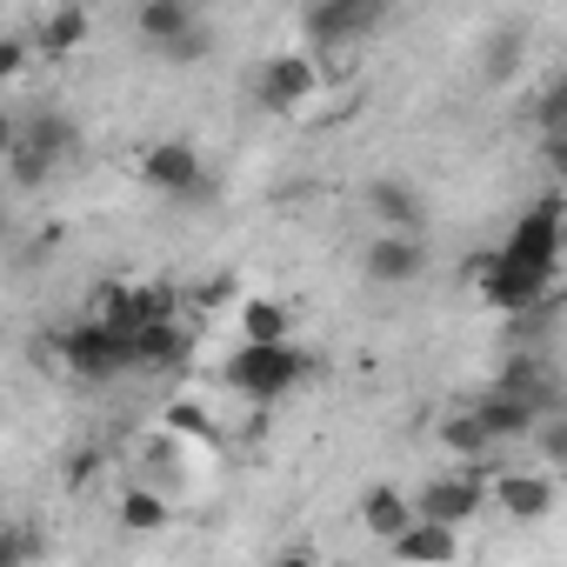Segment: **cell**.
I'll use <instances>...</instances> for the list:
<instances>
[{
    "label": "cell",
    "instance_id": "obj_2",
    "mask_svg": "<svg viewBox=\"0 0 567 567\" xmlns=\"http://www.w3.org/2000/svg\"><path fill=\"white\" fill-rule=\"evenodd\" d=\"M308 374H315V354H301L295 341H240V348L220 361V388H234V394L254 401V408L288 401Z\"/></svg>",
    "mask_w": 567,
    "mask_h": 567
},
{
    "label": "cell",
    "instance_id": "obj_20",
    "mask_svg": "<svg viewBox=\"0 0 567 567\" xmlns=\"http://www.w3.org/2000/svg\"><path fill=\"white\" fill-rule=\"evenodd\" d=\"M240 341H295V315L280 301H247L240 308Z\"/></svg>",
    "mask_w": 567,
    "mask_h": 567
},
{
    "label": "cell",
    "instance_id": "obj_15",
    "mask_svg": "<svg viewBox=\"0 0 567 567\" xmlns=\"http://www.w3.org/2000/svg\"><path fill=\"white\" fill-rule=\"evenodd\" d=\"M394 560H401V567H454V560H461V534H454V527H434V520H414V527L394 540Z\"/></svg>",
    "mask_w": 567,
    "mask_h": 567
},
{
    "label": "cell",
    "instance_id": "obj_4",
    "mask_svg": "<svg viewBox=\"0 0 567 567\" xmlns=\"http://www.w3.org/2000/svg\"><path fill=\"white\" fill-rule=\"evenodd\" d=\"M487 494H494V474H487V467H454V474H434V481L414 494V514H421V520H434V527L467 534V527L481 520Z\"/></svg>",
    "mask_w": 567,
    "mask_h": 567
},
{
    "label": "cell",
    "instance_id": "obj_23",
    "mask_svg": "<svg viewBox=\"0 0 567 567\" xmlns=\"http://www.w3.org/2000/svg\"><path fill=\"white\" fill-rule=\"evenodd\" d=\"M207 48H214V28H207V21H200V28H194V34H187V41H181V48H174V54H167V61H174V68H194V61H200V54H207Z\"/></svg>",
    "mask_w": 567,
    "mask_h": 567
},
{
    "label": "cell",
    "instance_id": "obj_16",
    "mask_svg": "<svg viewBox=\"0 0 567 567\" xmlns=\"http://www.w3.org/2000/svg\"><path fill=\"white\" fill-rule=\"evenodd\" d=\"M441 447H447V454H461V467H487V461L501 454V447L487 441V427L474 421V408H467V414H447V421H441Z\"/></svg>",
    "mask_w": 567,
    "mask_h": 567
},
{
    "label": "cell",
    "instance_id": "obj_17",
    "mask_svg": "<svg viewBox=\"0 0 567 567\" xmlns=\"http://www.w3.org/2000/svg\"><path fill=\"white\" fill-rule=\"evenodd\" d=\"M527 121H534V134H540V141H567V74H547V81L534 87Z\"/></svg>",
    "mask_w": 567,
    "mask_h": 567
},
{
    "label": "cell",
    "instance_id": "obj_19",
    "mask_svg": "<svg viewBox=\"0 0 567 567\" xmlns=\"http://www.w3.org/2000/svg\"><path fill=\"white\" fill-rule=\"evenodd\" d=\"M167 520H174V507L161 501V487H127L121 494V527L127 534H161Z\"/></svg>",
    "mask_w": 567,
    "mask_h": 567
},
{
    "label": "cell",
    "instance_id": "obj_10",
    "mask_svg": "<svg viewBox=\"0 0 567 567\" xmlns=\"http://www.w3.org/2000/svg\"><path fill=\"white\" fill-rule=\"evenodd\" d=\"M474 421L487 427V441L494 447H514V441H534V427H540V414L514 394V388H501V381H487L481 394H474Z\"/></svg>",
    "mask_w": 567,
    "mask_h": 567
},
{
    "label": "cell",
    "instance_id": "obj_6",
    "mask_svg": "<svg viewBox=\"0 0 567 567\" xmlns=\"http://www.w3.org/2000/svg\"><path fill=\"white\" fill-rule=\"evenodd\" d=\"M315 94H321V61H315L308 48L267 54L260 74H254V101H260L267 114H295V107H308Z\"/></svg>",
    "mask_w": 567,
    "mask_h": 567
},
{
    "label": "cell",
    "instance_id": "obj_1",
    "mask_svg": "<svg viewBox=\"0 0 567 567\" xmlns=\"http://www.w3.org/2000/svg\"><path fill=\"white\" fill-rule=\"evenodd\" d=\"M560 247H567V200L560 194H540L514 214V227L474 254V280H481V301L501 308V315H534L547 301V288L560 280Z\"/></svg>",
    "mask_w": 567,
    "mask_h": 567
},
{
    "label": "cell",
    "instance_id": "obj_3",
    "mask_svg": "<svg viewBox=\"0 0 567 567\" xmlns=\"http://www.w3.org/2000/svg\"><path fill=\"white\" fill-rule=\"evenodd\" d=\"M61 361H68V374H81V381H114V374H134V368H141V348H134V334H121V328H107L101 315H87V321H74V328L61 334Z\"/></svg>",
    "mask_w": 567,
    "mask_h": 567
},
{
    "label": "cell",
    "instance_id": "obj_5",
    "mask_svg": "<svg viewBox=\"0 0 567 567\" xmlns=\"http://www.w3.org/2000/svg\"><path fill=\"white\" fill-rule=\"evenodd\" d=\"M301 28H308V54H341L374 28H388V8L381 0H321V8L301 14Z\"/></svg>",
    "mask_w": 567,
    "mask_h": 567
},
{
    "label": "cell",
    "instance_id": "obj_8",
    "mask_svg": "<svg viewBox=\"0 0 567 567\" xmlns=\"http://www.w3.org/2000/svg\"><path fill=\"white\" fill-rule=\"evenodd\" d=\"M141 181L161 187L167 200H194V194H207V161H200L187 141H154V147L141 154Z\"/></svg>",
    "mask_w": 567,
    "mask_h": 567
},
{
    "label": "cell",
    "instance_id": "obj_14",
    "mask_svg": "<svg viewBox=\"0 0 567 567\" xmlns=\"http://www.w3.org/2000/svg\"><path fill=\"white\" fill-rule=\"evenodd\" d=\"M361 520H368V534H381V540L394 547L421 514H414V494H401L394 481H374V487L361 494Z\"/></svg>",
    "mask_w": 567,
    "mask_h": 567
},
{
    "label": "cell",
    "instance_id": "obj_12",
    "mask_svg": "<svg viewBox=\"0 0 567 567\" xmlns=\"http://www.w3.org/2000/svg\"><path fill=\"white\" fill-rule=\"evenodd\" d=\"M368 214L381 220V234H427V200L408 181H394V174L368 181Z\"/></svg>",
    "mask_w": 567,
    "mask_h": 567
},
{
    "label": "cell",
    "instance_id": "obj_22",
    "mask_svg": "<svg viewBox=\"0 0 567 567\" xmlns=\"http://www.w3.org/2000/svg\"><path fill=\"white\" fill-rule=\"evenodd\" d=\"M534 447H540V461H547V474H567V414H554V421H540V427H534Z\"/></svg>",
    "mask_w": 567,
    "mask_h": 567
},
{
    "label": "cell",
    "instance_id": "obj_21",
    "mask_svg": "<svg viewBox=\"0 0 567 567\" xmlns=\"http://www.w3.org/2000/svg\"><path fill=\"white\" fill-rule=\"evenodd\" d=\"M81 34H87V14H81V8H61V14L41 28V48H48V54H68Z\"/></svg>",
    "mask_w": 567,
    "mask_h": 567
},
{
    "label": "cell",
    "instance_id": "obj_9",
    "mask_svg": "<svg viewBox=\"0 0 567 567\" xmlns=\"http://www.w3.org/2000/svg\"><path fill=\"white\" fill-rule=\"evenodd\" d=\"M68 147H74V127H68L61 114L28 121V127L14 134V181H21V187H34V181H41V174H48Z\"/></svg>",
    "mask_w": 567,
    "mask_h": 567
},
{
    "label": "cell",
    "instance_id": "obj_13",
    "mask_svg": "<svg viewBox=\"0 0 567 567\" xmlns=\"http://www.w3.org/2000/svg\"><path fill=\"white\" fill-rule=\"evenodd\" d=\"M134 28H141V41H147V48L167 61V54H174V48H181V41L200 28V14L187 8V0H147V8L134 14Z\"/></svg>",
    "mask_w": 567,
    "mask_h": 567
},
{
    "label": "cell",
    "instance_id": "obj_7",
    "mask_svg": "<svg viewBox=\"0 0 567 567\" xmlns=\"http://www.w3.org/2000/svg\"><path fill=\"white\" fill-rule=\"evenodd\" d=\"M427 234H381L374 227V240H368V254H361V267H368V280L374 288H414V280L427 274Z\"/></svg>",
    "mask_w": 567,
    "mask_h": 567
},
{
    "label": "cell",
    "instance_id": "obj_18",
    "mask_svg": "<svg viewBox=\"0 0 567 567\" xmlns=\"http://www.w3.org/2000/svg\"><path fill=\"white\" fill-rule=\"evenodd\" d=\"M520 48H527V28H520V21L494 28V34L481 41V74H487V81H507V74L520 68Z\"/></svg>",
    "mask_w": 567,
    "mask_h": 567
},
{
    "label": "cell",
    "instance_id": "obj_25",
    "mask_svg": "<svg viewBox=\"0 0 567 567\" xmlns=\"http://www.w3.org/2000/svg\"><path fill=\"white\" fill-rule=\"evenodd\" d=\"M267 567H321V560H315V554H301V547H288V554H274Z\"/></svg>",
    "mask_w": 567,
    "mask_h": 567
},
{
    "label": "cell",
    "instance_id": "obj_11",
    "mask_svg": "<svg viewBox=\"0 0 567 567\" xmlns=\"http://www.w3.org/2000/svg\"><path fill=\"white\" fill-rule=\"evenodd\" d=\"M554 494H560V487H554L547 467H540V474H534V467H501V474H494V501H501L507 520H547V514H554Z\"/></svg>",
    "mask_w": 567,
    "mask_h": 567
},
{
    "label": "cell",
    "instance_id": "obj_24",
    "mask_svg": "<svg viewBox=\"0 0 567 567\" xmlns=\"http://www.w3.org/2000/svg\"><path fill=\"white\" fill-rule=\"evenodd\" d=\"M540 161L554 167V181H567V141H540Z\"/></svg>",
    "mask_w": 567,
    "mask_h": 567
}]
</instances>
